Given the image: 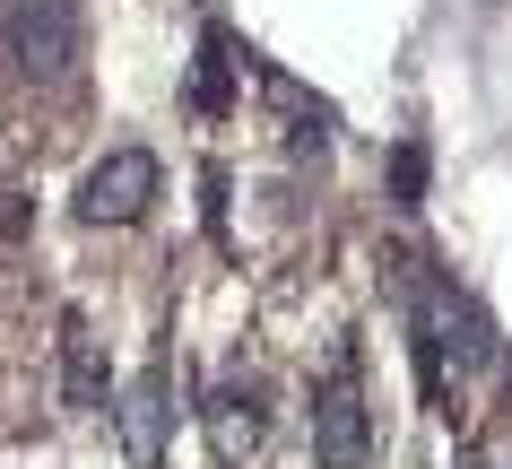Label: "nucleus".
<instances>
[{"label": "nucleus", "mask_w": 512, "mask_h": 469, "mask_svg": "<svg viewBox=\"0 0 512 469\" xmlns=\"http://www.w3.org/2000/svg\"><path fill=\"white\" fill-rule=\"evenodd\" d=\"M0 53H9V70L27 87H70L79 79V53H87V35H79V0H9L0 9Z\"/></svg>", "instance_id": "f257e3e1"}, {"label": "nucleus", "mask_w": 512, "mask_h": 469, "mask_svg": "<svg viewBox=\"0 0 512 469\" xmlns=\"http://www.w3.org/2000/svg\"><path fill=\"white\" fill-rule=\"evenodd\" d=\"M313 461L322 469H365L374 461V417H365V357L356 339H330L322 383H313Z\"/></svg>", "instance_id": "f03ea898"}, {"label": "nucleus", "mask_w": 512, "mask_h": 469, "mask_svg": "<svg viewBox=\"0 0 512 469\" xmlns=\"http://www.w3.org/2000/svg\"><path fill=\"white\" fill-rule=\"evenodd\" d=\"M165 166L148 157V148H113V157H96V166L79 174V226H139L148 218V200H157Z\"/></svg>", "instance_id": "7ed1b4c3"}, {"label": "nucleus", "mask_w": 512, "mask_h": 469, "mask_svg": "<svg viewBox=\"0 0 512 469\" xmlns=\"http://www.w3.org/2000/svg\"><path fill=\"white\" fill-rule=\"evenodd\" d=\"M165 426H174V383H165V365H148V374H131V391H122L131 469H165Z\"/></svg>", "instance_id": "20e7f679"}, {"label": "nucleus", "mask_w": 512, "mask_h": 469, "mask_svg": "<svg viewBox=\"0 0 512 469\" xmlns=\"http://www.w3.org/2000/svg\"><path fill=\"white\" fill-rule=\"evenodd\" d=\"M209 435H217L226 461L261 452V443H270V391L252 383V374H243V383H217V391H209Z\"/></svg>", "instance_id": "39448f33"}, {"label": "nucleus", "mask_w": 512, "mask_h": 469, "mask_svg": "<svg viewBox=\"0 0 512 469\" xmlns=\"http://www.w3.org/2000/svg\"><path fill=\"white\" fill-rule=\"evenodd\" d=\"M61 400L79 417L105 409V365H96V331H87V313H61Z\"/></svg>", "instance_id": "423d86ee"}, {"label": "nucleus", "mask_w": 512, "mask_h": 469, "mask_svg": "<svg viewBox=\"0 0 512 469\" xmlns=\"http://www.w3.org/2000/svg\"><path fill=\"white\" fill-rule=\"evenodd\" d=\"M191 113H235V44H226V27L200 35V61H191Z\"/></svg>", "instance_id": "0eeeda50"}, {"label": "nucleus", "mask_w": 512, "mask_h": 469, "mask_svg": "<svg viewBox=\"0 0 512 469\" xmlns=\"http://www.w3.org/2000/svg\"><path fill=\"white\" fill-rule=\"evenodd\" d=\"M391 209H426V139L391 148Z\"/></svg>", "instance_id": "6e6552de"}, {"label": "nucleus", "mask_w": 512, "mask_h": 469, "mask_svg": "<svg viewBox=\"0 0 512 469\" xmlns=\"http://www.w3.org/2000/svg\"><path fill=\"white\" fill-rule=\"evenodd\" d=\"M27 192H18V183H9V174H0V244H9V235H27Z\"/></svg>", "instance_id": "1a4fd4ad"}]
</instances>
